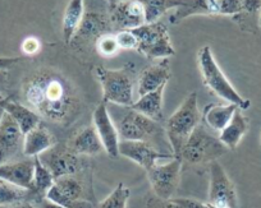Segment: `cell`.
Listing matches in <instances>:
<instances>
[{
  "mask_svg": "<svg viewBox=\"0 0 261 208\" xmlns=\"http://www.w3.org/2000/svg\"><path fill=\"white\" fill-rule=\"evenodd\" d=\"M22 97L26 106L58 124H68L80 112V100L71 83L47 68L35 71L24 78Z\"/></svg>",
  "mask_w": 261,
  "mask_h": 208,
  "instance_id": "1",
  "label": "cell"
},
{
  "mask_svg": "<svg viewBox=\"0 0 261 208\" xmlns=\"http://www.w3.org/2000/svg\"><path fill=\"white\" fill-rule=\"evenodd\" d=\"M95 74L102 87V102L130 107L134 105V87L136 69L135 64L128 63L120 69L95 68Z\"/></svg>",
  "mask_w": 261,
  "mask_h": 208,
  "instance_id": "2",
  "label": "cell"
},
{
  "mask_svg": "<svg viewBox=\"0 0 261 208\" xmlns=\"http://www.w3.org/2000/svg\"><path fill=\"white\" fill-rule=\"evenodd\" d=\"M202 114L197 105V94L192 92L183 101V104L175 110L174 114L167 120L165 133L172 146L173 155L179 159L180 151L195 128L201 124Z\"/></svg>",
  "mask_w": 261,
  "mask_h": 208,
  "instance_id": "3",
  "label": "cell"
},
{
  "mask_svg": "<svg viewBox=\"0 0 261 208\" xmlns=\"http://www.w3.org/2000/svg\"><path fill=\"white\" fill-rule=\"evenodd\" d=\"M197 62H199L202 81L213 94H215L218 97L229 102V104L237 105L241 110H246L250 107L251 102L243 99L236 91L234 87L230 84L227 77L224 76L219 65L217 64L210 46H204L200 50L199 55H197Z\"/></svg>",
  "mask_w": 261,
  "mask_h": 208,
  "instance_id": "4",
  "label": "cell"
},
{
  "mask_svg": "<svg viewBox=\"0 0 261 208\" xmlns=\"http://www.w3.org/2000/svg\"><path fill=\"white\" fill-rule=\"evenodd\" d=\"M225 150L219 138L210 134L204 125L199 124L183 146L179 159L191 165L212 164L225 154Z\"/></svg>",
  "mask_w": 261,
  "mask_h": 208,
  "instance_id": "5",
  "label": "cell"
},
{
  "mask_svg": "<svg viewBox=\"0 0 261 208\" xmlns=\"http://www.w3.org/2000/svg\"><path fill=\"white\" fill-rule=\"evenodd\" d=\"M120 109H122L120 115L110 114V116H115L113 123L122 141L151 142V139L156 138L162 133V127L158 124V122L140 114L132 107L120 106Z\"/></svg>",
  "mask_w": 261,
  "mask_h": 208,
  "instance_id": "6",
  "label": "cell"
},
{
  "mask_svg": "<svg viewBox=\"0 0 261 208\" xmlns=\"http://www.w3.org/2000/svg\"><path fill=\"white\" fill-rule=\"evenodd\" d=\"M137 37V51L147 59H167L175 55L168 28L163 22L145 23L132 29Z\"/></svg>",
  "mask_w": 261,
  "mask_h": 208,
  "instance_id": "7",
  "label": "cell"
},
{
  "mask_svg": "<svg viewBox=\"0 0 261 208\" xmlns=\"http://www.w3.org/2000/svg\"><path fill=\"white\" fill-rule=\"evenodd\" d=\"M209 204L214 208H237V192L232 180L218 161L209 167Z\"/></svg>",
  "mask_w": 261,
  "mask_h": 208,
  "instance_id": "8",
  "label": "cell"
},
{
  "mask_svg": "<svg viewBox=\"0 0 261 208\" xmlns=\"http://www.w3.org/2000/svg\"><path fill=\"white\" fill-rule=\"evenodd\" d=\"M37 157L50 170L55 180L67 175L79 174L84 167L81 157L74 154L68 144L55 143Z\"/></svg>",
  "mask_w": 261,
  "mask_h": 208,
  "instance_id": "9",
  "label": "cell"
},
{
  "mask_svg": "<svg viewBox=\"0 0 261 208\" xmlns=\"http://www.w3.org/2000/svg\"><path fill=\"white\" fill-rule=\"evenodd\" d=\"M182 171V160L174 157L167 164H156L147 170L150 185L154 195L162 199H172L177 190Z\"/></svg>",
  "mask_w": 261,
  "mask_h": 208,
  "instance_id": "10",
  "label": "cell"
},
{
  "mask_svg": "<svg viewBox=\"0 0 261 208\" xmlns=\"http://www.w3.org/2000/svg\"><path fill=\"white\" fill-rule=\"evenodd\" d=\"M119 155L136 162L146 171L155 166L159 160H172L175 157L173 154L160 152L151 142L147 141H120Z\"/></svg>",
  "mask_w": 261,
  "mask_h": 208,
  "instance_id": "11",
  "label": "cell"
},
{
  "mask_svg": "<svg viewBox=\"0 0 261 208\" xmlns=\"http://www.w3.org/2000/svg\"><path fill=\"white\" fill-rule=\"evenodd\" d=\"M110 32H114V29L110 23L109 14L89 11L84 14V18H82L81 23H80L69 45L73 47H79L91 41L95 44V41L100 36L110 34Z\"/></svg>",
  "mask_w": 261,
  "mask_h": 208,
  "instance_id": "12",
  "label": "cell"
},
{
  "mask_svg": "<svg viewBox=\"0 0 261 208\" xmlns=\"http://www.w3.org/2000/svg\"><path fill=\"white\" fill-rule=\"evenodd\" d=\"M24 135L9 114L0 123V165L11 162L19 152H23Z\"/></svg>",
  "mask_w": 261,
  "mask_h": 208,
  "instance_id": "13",
  "label": "cell"
},
{
  "mask_svg": "<svg viewBox=\"0 0 261 208\" xmlns=\"http://www.w3.org/2000/svg\"><path fill=\"white\" fill-rule=\"evenodd\" d=\"M92 119H94V127L99 134L104 151L110 157L119 156V134H118L117 128L113 123V119L110 117L107 104L101 102L95 109Z\"/></svg>",
  "mask_w": 261,
  "mask_h": 208,
  "instance_id": "14",
  "label": "cell"
},
{
  "mask_svg": "<svg viewBox=\"0 0 261 208\" xmlns=\"http://www.w3.org/2000/svg\"><path fill=\"white\" fill-rule=\"evenodd\" d=\"M109 18L114 32L135 29L145 24L144 8L137 0H129L109 8Z\"/></svg>",
  "mask_w": 261,
  "mask_h": 208,
  "instance_id": "15",
  "label": "cell"
},
{
  "mask_svg": "<svg viewBox=\"0 0 261 208\" xmlns=\"http://www.w3.org/2000/svg\"><path fill=\"white\" fill-rule=\"evenodd\" d=\"M34 157L0 165V180L22 188V189H27L30 192L34 187Z\"/></svg>",
  "mask_w": 261,
  "mask_h": 208,
  "instance_id": "16",
  "label": "cell"
},
{
  "mask_svg": "<svg viewBox=\"0 0 261 208\" xmlns=\"http://www.w3.org/2000/svg\"><path fill=\"white\" fill-rule=\"evenodd\" d=\"M170 79V68L168 59H163L160 63L150 65L141 72L137 82V92L140 96L156 91L163 86H167Z\"/></svg>",
  "mask_w": 261,
  "mask_h": 208,
  "instance_id": "17",
  "label": "cell"
},
{
  "mask_svg": "<svg viewBox=\"0 0 261 208\" xmlns=\"http://www.w3.org/2000/svg\"><path fill=\"white\" fill-rule=\"evenodd\" d=\"M55 144V138L44 125L40 124L31 132L24 134L23 155L27 157H37Z\"/></svg>",
  "mask_w": 261,
  "mask_h": 208,
  "instance_id": "18",
  "label": "cell"
},
{
  "mask_svg": "<svg viewBox=\"0 0 261 208\" xmlns=\"http://www.w3.org/2000/svg\"><path fill=\"white\" fill-rule=\"evenodd\" d=\"M68 146L79 156H95L104 150L99 134L92 125L77 133Z\"/></svg>",
  "mask_w": 261,
  "mask_h": 208,
  "instance_id": "19",
  "label": "cell"
},
{
  "mask_svg": "<svg viewBox=\"0 0 261 208\" xmlns=\"http://www.w3.org/2000/svg\"><path fill=\"white\" fill-rule=\"evenodd\" d=\"M247 117L243 116L242 110L237 109L227 127L220 132L219 141L224 144L225 148L236 150L238 144H240L241 139L243 138V135L247 133Z\"/></svg>",
  "mask_w": 261,
  "mask_h": 208,
  "instance_id": "20",
  "label": "cell"
},
{
  "mask_svg": "<svg viewBox=\"0 0 261 208\" xmlns=\"http://www.w3.org/2000/svg\"><path fill=\"white\" fill-rule=\"evenodd\" d=\"M237 109H240L237 105L229 104V102L225 105L210 104L205 106L202 119L210 129L215 130V132H222L230 122Z\"/></svg>",
  "mask_w": 261,
  "mask_h": 208,
  "instance_id": "21",
  "label": "cell"
},
{
  "mask_svg": "<svg viewBox=\"0 0 261 208\" xmlns=\"http://www.w3.org/2000/svg\"><path fill=\"white\" fill-rule=\"evenodd\" d=\"M6 112L13 117V120L17 123L23 135L41 124V119H40L41 116L36 111L30 109L26 105L13 101V100L8 101L6 106Z\"/></svg>",
  "mask_w": 261,
  "mask_h": 208,
  "instance_id": "22",
  "label": "cell"
},
{
  "mask_svg": "<svg viewBox=\"0 0 261 208\" xmlns=\"http://www.w3.org/2000/svg\"><path fill=\"white\" fill-rule=\"evenodd\" d=\"M165 86L160 87L156 91L149 92V94L140 96L137 101L134 102L132 109L136 110L140 114L145 115L149 119L159 123L163 119V94H164Z\"/></svg>",
  "mask_w": 261,
  "mask_h": 208,
  "instance_id": "23",
  "label": "cell"
},
{
  "mask_svg": "<svg viewBox=\"0 0 261 208\" xmlns=\"http://www.w3.org/2000/svg\"><path fill=\"white\" fill-rule=\"evenodd\" d=\"M84 0H69L68 6L65 8L63 14L62 21V31L63 39L67 45L71 44L82 18H84Z\"/></svg>",
  "mask_w": 261,
  "mask_h": 208,
  "instance_id": "24",
  "label": "cell"
},
{
  "mask_svg": "<svg viewBox=\"0 0 261 208\" xmlns=\"http://www.w3.org/2000/svg\"><path fill=\"white\" fill-rule=\"evenodd\" d=\"M144 8L145 22H158L168 11L185 6L186 0H137Z\"/></svg>",
  "mask_w": 261,
  "mask_h": 208,
  "instance_id": "25",
  "label": "cell"
},
{
  "mask_svg": "<svg viewBox=\"0 0 261 208\" xmlns=\"http://www.w3.org/2000/svg\"><path fill=\"white\" fill-rule=\"evenodd\" d=\"M35 160V172H34V187L31 194L35 199H40L46 195L50 188L54 185L55 179L50 170L40 161L39 157H34Z\"/></svg>",
  "mask_w": 261,
  "mask_h": 208,
  "instance_id": "26",
  "label": "cell"
},
{
  "mask_svg": "<svg viewBox=\"0 0 261 208\" xmlns=\"http://www.w3.org/2000/svg\"><path fill=\"white\" fill-rule=\"evenodd\" d=\"M31 197L32 194L30 190L22 189V188L0 180V207L2 208L29 200Z\"/></svg>",
  "mask_w": 261,
  "mask_h": 208,
  "instance_id": "27",
  "label": "cell"
},
{
  "mask_svg": "<svg viewBox=\"0 0 261 208\" xmlns=\"http://www.w3.org/2000/svg\"><path fill=\"white\" fill-rule=\"evenodd\" d=\"M77 175V174H76ZM76 175H67L55 180L54 185L71 199H85V185Z\"/></svg>",
  "mask_w": 261,
  "mask_h": 208,
  "instance_id": "28",
  "label": "cell"
},
{
  "mask_svg": "<svg viewBox=\"0 0 261 208\" xmlns=\"http://www.w3.org/2000/svg\"><path fill=\"white\" fill-rule=\"evenodd\" d=\"M130 192L123 183H119L114 190L94 208H128L127 203Z\"/></svg>",
  "mask_w": 261,
  "mask_h": 208,
  "instance_id": "29",
  "label": "cell"
},
{
  "mask_svg": "<svg viewBox=\"0 0 261 208\" xmlns=\"http://www.w3.org/2000/svg\"><path fill=\"white\" fill-rule=\"evenodd\" d=\"M45 198H47L51 202L57 203V204L62 205L64 208H94V204H92L90 200L87 199H71L67 195L63 194L59 189H58L55 185H53L49 189V192L46 193Z\"/></svg>",
  "mask_w": 261,
  "mask_h": 208,
  "instance_id": "30",
  "label": "cell"
},
{
  "mask_svg": "<svg viewBox=\"0 0 261 208\" xmlns=\"http://www.w3.org/2000/svg\"><path fill=\"white\" fill-rule=\"evenodd\" d=\"M95 49H96L97 54L104 57H112L114 55H117L120 49L117 42V39H115L114 32H110V34H105L102 36H100L95 41Z\"/></svg>",
  "mask_w": 261,
  "mask_h": 208,
  "instance_id": "31",
  "label": "cell"
},
{
  "mask_svg": "<svg viewBox=\"0 0 261 208\" xmlns=\"http://www.w3.org/2000/svg\"><path fill=\"white\" fill-rule=\"evenodd\" d=\"M217 16H240L243 12V0H215Z\"/></svg>",
  "mask_w": 261,
  "mask_h": 208,
  "instance_id": "32",
  "label": "cell"
},
{
  "mask_svg": "<svg viewBox=\"0 0 261 208\" xmlns=\"http://www.w3.org/2000/svg\"><path fill=\"white\" fill-rule=\"evenodd\" d=\"M119 49L123 50H136L137 49V37L132 29H123V31L115 32Z\"/></svg>",
  "mask_w": 261,
  "mask_h": 208,
  "instance_id": "33",
  "label": "cell"
},
{
  "mask_svg": "<svg viewBox=\"0 0 261 208\" xmlns=\"http://www.w3.org/2000/svg\"><path fill=\"white\" fill-rule=\"evenodd\" d=\"M21 50L26 56H35L41 50V42L34 36L26 37L21 44Z\"/></svg>",
  "mask_w": 261,
  "mask_h": 208,
  "instance_id": "34",
  "label": "cell"
},
{
  "mask_svg": "<svg viewBox=\"0 0 261 208\" xmlns=\"http://www.w3.org/2000/svg\"><path fill=\"white\" fill-rule=\"evenodd\" d=\"M145 208H183L182 205L174 202V199H162V198L152 195L146 200Z\"/></svg>",
  "mask_w": 261,
  "mask_h": 208,
  "instance_id": "35",
  "label": "cell"
},
{
  "mask_svg": "<svg viewBox=\"0 0 261 208\" xmlns=\"http://www.w3.org/2000/svg\"><path fill=\"white\" fill-rule=\"evenodd\" d=\"M243 13L247 16H257L258 14V18H260L261 0H243V12L241 14Z\"/></svg>",
  "mask_w": 261,
  "mask_h": 208,
  "instance_id": "36",
  "label": "cell"
},
{
  "mask_svg": "<svg viewBox=\"0 0 261 208\" xmlns=\"http://www.w3.org/2000/svg\"><path fill=\"white\" fill-rule=\"evenodd\" d=\"M174 202L182 205L183 208H213L209 203H202L191 198H174Z\"/></svg>",
  "mask_w": 261,
  "mask_h": 208,
  "instance_id": "37",
  "label": "cell"
},
{
  "mask_svg": "<svg viewBox=\"0 0 261 208\" xmlns=\"http://www.w3.org/2000/svg\"><path fill=\"white\" fill-rule=\"evenodd\" d=\"M21 57H12V56H0V71H8L9 68L14 67L21 62Z\"/></svg>",
  "mask_w": 261,
  "mask_h": 208,
  "instance_id": "38",
  "label": "cell"
},
{
  "mask_svg": "<svg viewBox=\"0 0 261 208\" xmlns=\"http://www.w3.org/2000/svg\"><path fill=\"white\" fill-rule=\"evenodd\" d=\"M36 208H64L62 205L57 204V203L51 202L47 198H40V199H36Z\"/></svg>",
  "mask_w": 261,
  "mask_h": 208,
  "instance_id": "39",
  "label": "cell"
},
{
  "mask_svg": "<svg viewBox=\"0 0 261 208\" xmlns=\"http://www.w3.org/2000/svg\"><path fill=\"white\" fill-rule=\"evenodd\" d=\"M8 71H0V95H3V92L6 91L7 86H8Z\"/></svg>",
  "mask_w": 261,
  "mask_h": 208,
  "instance_id": "40",
  "label": "cell"
},
{
  "mask_svg": "<svg viewBox=\"0 0 261 208\" xmlns=\"http://www.w3.org/2000/svg\"><path fill=\"white\" fill-rule=\"evenodd\" d=\"M9 100H11V97L0 95V123H2V120H3L4 115H6V106L7 104H8Z\"/></svg>",
  "mask_w": 261,
  "mask_h": 208,
  "instance_id": "41",
  "label": "cell"
},
{
  "mask_svg": "<svg viewBox=\"0 0 261 208\" xmlns=\"http://www.w3.org/2000/svg\"><path fill=\"white\" fill-rule=\"evenodd\" d=\"M3 208H36V205L34 203H31L30 200H24V202L17 203V204L9 205V207H3Z\"/></svg>",
  "mask_w": 261,
  "mask_h": 208,
  "instance_id": "42",
  "label": "cell"
},
{
  "mask_svg": "<svg viewBox=\"0 0 261 208\" xmlns=\"http://www.w3.org/2000/svg\"><path fill=\"white\" fill-rule=\"evenodd\" d=\"M108 4H109V8L110 7H114L117 6V4H120V3H124V2H129V0H107Z\"/></svg>",
  "mask_w": 261,
  "mask_h": 208,
  "instance_id": "43",
  "label": "cell"
},
{
  "mask_svg": "<svg viewBox=\"0 0 261 208\" xmlns=\"http://www.w3.org/2000/svg\"><path fill=\"white\" fill-rule=\"evenodd\" d=\"M258 27L261 28V14H260V18H258Z\"/></svg>",
  "mask_w": 261,
  "mask_h": 208,
  "instance_id": "44",
  "label": "cell"
},
{
  "mask_svg": "<svg viewBox=\"0 0 261 208\" xmlns=\"http://www.w3.org/2000/svg\"><path fill=\"white\" fill-rule=\"evenodd\" d=\"M213 208H214V207H213Z\"/></svg>",
  "mask_w": 261,
  "mask_h": 208,
  "instance_id": "45",
  "label": "cell"
},
{
  "mask_svg": "<svg viewBox=\"0 0 261 208\" xmlns=\"http://www.w3.org/2000/svg\"><path fill=\"white\" fill-rule=\"evenodd\" d=\"M0 208H2V207H0Z\"/></svg>",
  "mask_w": 261,
  "mask_h": 208,
  "instance_id": "46",
  "label": "cell"
}]
</instances>
